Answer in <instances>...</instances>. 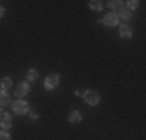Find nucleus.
<instances>
[{"label": "nucleus", "instance_id": "1", "mask_svg": "<svg viewBox=\"0 0 146 140\" xmlns=\"http://www.w3.org/2000/svg\"><path fill=\"white\" fill-rule=\"evenodd\" d=\"M59 83H61V76H59V73H51V75H48L47 78H45V89L47 90H53L56 89V87L59 86Z\"/></svg>", "mask_w": 146, "mask_h": 140}, {"label": "nucleus", "instance_id": "2", "mask_svg": "<svg viewBox=\"0 0 146 140\" xmlns=\"http://www.w3.org/2000/svg\"><path fill=\"white\" fill-rule=\"evenodd\" d=\"M82 97H84L86 103L90 104V106H96V104L101 101V97H100V93H96L95 90H86V92L82 93Z\"/></svg>", "mask_w": 146, "mask_h": 140}, {"label": "nucleus", "instance_id": "3", "mask_svg": "<svg viewBox=\"0 0 146 140\" xmlns=\"http://www.w3.org/2000/svg\"><path fill=\"white\" fill-rule=\"evenodd\" d=\"M28 111H30V106H28V103L23 101V100H17V101H14V104H13V112L17 115H25Z\"/></svg>", "mask_w": 146, "mask_h": 140}, {"label": "nucleus", "instance_id": "4", "mask_svg": "<svg viewBox=\"0 0 146 140\" xmlns=\"http://www.w3.org/2000/svg\"><path fill=\"white\" fill-rule=\"evenodd\" d=\"M13 126V118L8 112H2L0 114V128H3L5 131H8L9 128Z\"/></svg>", "mask_w": 146, "mask_h": 140}, {"label": "nucleus", "instance_id": "5", "mask_svg": "<svg viewBox=\"0 0 146 140\" xmlns=\"http://www.w3.org/2000/svg\"><path fill=\"white\" fill-rule=\"evenodd\" d=\"M118 16H117V13H107L106 16H104V19H103V23L106 27H115V25H118Z\"/></svg>", "mask_w": 146, "mask_h": 140}, {"label": "nucleus", "instance_id": "6", "mask_svg": "<svg viewBox=\"0 0 146 140\" xmlns=\"http://www.w3.org/2000/svg\"><path fill=\"white\" fill-rule=\"evenodd\" d=\"M28 92H30V84L23 81V83H20L19 86H17V89H16V97L22 98V97H25Z\"/></svg>", "mask_w": 146, "mask_h": 140}, {"label": "nucleus", "instance_id": "7", "mask_svg": "<svg viewBox=\"0 0 146 140\" xmlns=\"http://www.w3.org/2000/svg\"><path fill=\"white\" fill-rule=\"evenodd\" d=\"M120 36L123 37V39H131L132 37V28L129 25H126V23H121L120 25Z\"/></svg>", "mask_w": 146, "mask_h": 140}, {"label": "nucleus", "instance_id": "8", "mask_svg": "<svg viewBox=\"0 0 146 140\" xmlns=\"http://www.w3.org/2000/svg\"><path fill=\"white\" fill-rule=\"evenodd\" d=\"M81 120H82V115L79 111H72L70 114H68V121H70V123H79Z\"/></svg>", "mask_w": 146, "mask_h": 140}, {"label": "nucleus", "instance_id": "9", "mask_svg": "<svg viewBox=\"0 0 146 140\" xmlns=\"http://www.w3.org/2000/svg\"><path fill=\"white\" fill-rule=\"evenodd\" d=\"M9 103H11L9 95L6 92H3V90H0V107H6Z\"/></svg>", "mask_w": 146, "mask_h": 140}, {"label": "nucleus", "instance_id": "10", "mask_svg": "<svg viewBox=\"0 0 146 140\" xmlns=\"http://www.w3.org/2000/svg\"><path fill=\"white\" fill-rule=\"evenodd\" d=\"M0 87H2L3 90H8L13 87V79L9 78V76H3L2 81H0Z\"/></svg>", "mask_w": 146, "mask_h": 140}, {"label": "nucleus", "instance_id": "11", "mask_svg": "<svg viewBox=\"0 0 146 140\" xmlns=\"http://www.w3.org/2000/svg\"><path fill=\"white\" fill-rule=\"evenodd\" d=\"M118 16V19H123V20H129L131 17H132V14L129 9H124V8H120V13L117 14Z\"/></svg>", "mask_w": 146, "mask_h": 140}, {"label": "nucleus", "instance_id": "12", "mask_svg": "<svg viewBox=\"0 0 146 140\" xmlns=\"http://www.w3.org/2000/svg\"><path fill=\"white\" fill-rule=\"evenodd\" d=\"M37 76H39V72L36 69H30L27 72V81H36Z\"/></svg>", "mask_w": 146, "mask_h": 140}, {"label": "nucleus", "instance_id": "13", "mask_svg": "<svg viewBox=\"0 0 146 140\" xmlns=\"http://www.w3.org/2000/svg\"><path fill=\"white\" fill-rule=\"evenodd\" d=\"M89 6H90V9H93V11H101L103 9V3L98 2V0H92V2H89Z\"/></svg>", "mask_w": 146, "mask_h": 140}, {"label": "nucleus", "instance_id": "14", "mask_svg": "<svg viewBox=\"0 0 146 140\" xmlns=\"http://www.w3.org/2000/svg\"><path fill=\"white\" fill-rule=\"evenodd\" d=\"M107 6H109L110 9H117V8H121V2H118V0H110L109 3H107Z\"/></svg>", "mask_w": 146, "mask_h": 140}, {"label": "nucleus", "instance_id": "15", "mask_svg": "<svg viewBox=\"0 0 146 140\" xmlns=\"http://www.w3.org/2000/svg\"><path fill=\"white\" fill-rule=\"evenodd\" d=\"M0 140H11V134L3 129V131H0Z\"/></svg>", "mask_w": 146, "mask_h": 140}, {"label": "nucleus", "instance_id": "16", "mask_svg": "<svg viewBox=\"0 0 146 140\" xmlns=\"http://www.w3.org/2000/svg\"><path fill=\"white\" fill-rule=\"evenodd\" d=\"M138 3L140 2H137V0H129V2H127V6H129L131 9H135L138 6Z\"/></svg>", "mask_w": 146, "mask_h": 140}, {"label": "nucleus", "instance_id": "17", "mask_svg": "<svg viewBox=\"0 0 146 140\" xmlns=\"http://www.w3.org/2000/svg\"><path fill=\"white\" fill-rule=\"evenodd\" d=\"M30 117L33 118V120H36V118H39V114H37V112H34V111H31L30 112Z\"/></svg>", "mask_w": 146, "mask_h": 140}, {"label": "nucleus", "instance_id": "18", "mask_svg": "<svg viewBox=\"0 0 146 140\" xmlns=\"http://www.w3.org/2000/svg\"><path fill=\"white\" fill-rule=\"evenodd\" d=\"M3 16H5V8L0 5V17H3Z\"/></svg>", "mask_w": 146, "mask_h": 140}]
</instances>
